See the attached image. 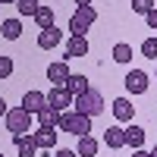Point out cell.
Masks as SVG:
<instances>
[{
    "mask_svg": "<svg viewBox=\"0 0 157 157\" xmlns=\"http://www.w3.org/2000/svg\"><path fill=\"white\" fill-rule=\"evenodd\" d=\"M54 19H57V13H54V6H38V13H35V22H38V29H54Z\"/></svg>",
    "mask_w": 157,
    "mask_h": 157,
    "instance_id": "cell-16",
    "label": "cell"
},
{
    "mask_svg": "<svg viewBox=\"0 0 157 157\" xmlns=\"http://www.w3.org/2000/svg\"><path fill=\"white\" fill-rule=\"evenodd\" d=\"M32 138H35V145L38 148H44V151H50V148H54L57 145V129H38V132H32Z\"/></svg>",
    "mask_w": 157,
    "mask_h": 157,
    "instance_id": "cell-12",
    "label": "cell"
},
{
    "mask_svg": "<svg viewBox=\"0 0 157 157\" xmlns=\"http://www.w3.org/2000/svg\"><path fill=\"white\" fill-rule=\"evenodd\" d=\"M72 107H75V113H82V116H101V113H104V98H101V91L88 88L85 94L75 98Z\"/></svg>",
    "mask_w": 157,
    "mask_h": 157,
    "instance_id": "cell-2",
    "label": "cell"
},
{
    "mask_svg": "<svg viewBox=\"0 0 157 157\" xmlns=\"http://www.w3.org/2000/svg\"><path fill=\"white\" fill-rule=\"evenodd\" d=\"M38 123H41L44 129H57V126H60V110H54V107H44L41 113H38Z\"/></svg>",
    "mask_w": 157,
    "mask_h": 157,
    "instance_id": "cell-18",
    "label": "cell"
},
{
    "mask_svg": "<svg viewBox=\"0 0 157 157\" xmlns=\"http://www.w3.org/2000/svg\"><path fill=\"white\" fill-rule=\"evenodd\" d=\"M57 44H63V32L57 29V25H54V29H44L41 35H38V47H41V50H54Z\"/></svg>",
    "mask_w": 157,
    "mask_h": 157,
    "instance_id": "cell-8",
    "label": "cell"
},
{
    "mask_svg": "<svg viewBox=\"0 0 157 157\" xmlns=\"http://www.w3.org/2000/svg\"><path fill=\"white\" fill-rule=\"evenodd\" d=\"M60 129L63 132H69V135H88L91 132V116H82V113H75V110H69V113H60Z\"/></svg>",
    "mask_w": 157,
    "mask_h": 157,
    "instance_id": "cell-3",
    "label": "cell"
},
{
    "mask_svg": "<svg viewBox=\"0 0 157 157\" xmlns=\"http://www.w3.org/2000/svg\"><path fill=\"white\" fill-rule=\"evenodd\" d=\"M0 35H3L6 41H16V38L22 35V22L19 19H6L3 25H0Z\"/></svg>",
    "mask_w": 157,
    "mask_h": 157,
    "instance_id": "cell-20",
    "label": "cell"
},
{
    "mask_svg": "<svg viewBox=\"0 0 157 157\" xmlns=\"http://www.w3.org/2000/svg\"><path fill=\"white\" fill-rule=\"evenodd\" d=\"M13 141H16V154H19V157H35L38 145H35V138H32V135H16Z\"/></svg>",
    "mask_w": 157,
    "mask_h": 157,
    "instance_id": "cell-15",
    "label": "cell"
},
{
    "mask_svg": "<svg viewBox=\"0 0 157 157\" xmlns=\"http://www.w3.org/2000/svg\"><path fill=\"white\" fill-rule=\"evenodd\" d=\"M0 6H3V3H0Z\"/></svg>",
    "mask_w": 157,
    "mask_h": 157,
    "instance_id": "cell-34",
    "label": "cell"
},
{
    "mask_svg": "<svg viewBox=\"0 0 157 157\" xmlns=\"http://www.w3.org/2000/svg\"><path fill=\"white\" fill-rule=\"evenodd\" d=\"M104 141H107V148H113V151L126 148V129H120V126H110L107 132H104Z\"/></svg>",
    "mask_w": 157,
    "mask_h": 157,
    "instance_id": "cell-13",
    "label": "cell"
},
{
    "mask_svg": "<svg viewBox=\"0 0 157 157\" xmlns=\"http://www.w3.org/2000/svg\"><path fill=\"white\" fill-rule=\"evenodd\" d=\"M72 3H75V10H78V6H91V0H72Z\"/></svg>",
    "mask_w": 157,
    "mask_h": 157,
    "instance_id": "cell-29",
    "label": "cell"
},
{
    "mask_svg": "<svg viewBox=\"0 0 157 157\" xmlns=\"http://www.w3.org/2000/svg\"><path fill=\"white\" fill-rule=\"evenodd\" d=\"M113 60H116V63H129V60H132V47L120 41V44L113 47Z\"/></svg>",
    "mask_w": 157,
    "mask_h": 157,
    "instance_id": "cell-21",
    "label": "cell"
},
{
    "mask_svg": "<svg viewBox=\"0 0 157 157\" xmlns=\"http://www.w3.org/2000/svg\"><path fill=\"white\" fill-rule=\"evenodd\" d=\"M0 3H16V0H0Z\"/></svg>",
    "mask_w": 157,
    "mask_h": 157,
    "instance_id": "cell-32",
    "label": "cell"
},
{
    "mask_svg": "<svg viewBox=\"0 0 157 157\" xmlns=\"http://www.w3.org/2000/svg\"><path fill=\"white\" fill-rule=\"evenodd\" d=\"M75 154H78V157H94V154H98V141L91 138V135H82V138H78V145H75Z\"/></svg>",
    "mask_w": 157,
    "mask_h": 157,
    "instance_id": "cell-17",
    "label": "cell"
},
{
    "mask_svg": "<svg viewBox=\"0 0 157 157\" xmlns=\"http://www.w3.org/2000/svg\"><path fill=\"white\" fill-rule=\"evenodd\" d=\"M151 157H157V145H154V148H151Z\"/></svg>",
    "mask_w": 157,
    "mask_h": 157,
    "instance_id": "cell-31",
    "label": "cell"
},
{
    "mask_svg": "<svg viewBox=\"0 0 157 157\" xmlns=\"http://www.w3.org/2000/svg\"><path fill=\"white\" fill-rule=\"evenodd\" d=\"M132 157H151V151H145V148H138V151H135Z\"/></svg>",
    "mask_w": 157,
    "mask_h": 157,
    "instance_id": "cell-28",
    "label": "cell"
},
{
    "mask_svg": "<svg viewBox=\"0 0 157 157\" xmlns=\"http://www.w3.org/2000/svg\"><path fill=\"white\" fill-rule=\"evenodd\" d=\"M85 54H88V41L78 38V35H72L66 41V57H63V60H75V57H85Z\"/></svg>",
    "mask_w": 157,
    "mask_h": 157,
    "instance_id": "cell-11",
    "label": "cell"
},
{
    "mask_svg": "<svg viewBox=\"0 0 157 157\" xmlns=\"http://www.w3.org/2000/svg\"><path fill=\"white\" fill-rule=\"evenodd\" d=\"M72 72H69V66H66V60H60V63H50L47 66V78L54 85H66V78H69Z\"/></svg>",
    "mask_w": 157,
    "mask_h": 157,
    "instance_id": "cell-10",
    "label": "cell"
},
{
    "mask_svg": "<svg viewBox=\"0 0 157 157\" xmlns=\"http://www.w3.org/2000/svg\"><path fill=\"white\" fill-rule=\"evenodd\" d=\"M154 10V0H132V13H141V16H148Z\"/></svg>",
    "mask_w": 157,
    "mask_h": 157,
    "instance_id": "cell-24",
    "label": "cell"
},
{
    "mask_svg": "<svg viewBox=\"0 0 157 157\" xmlns=\"http://www.w3.org/2000/svg\"><path fill=\"white\" fill-rule=\"evenodd\" d=\"M10 75H13V60L0 57V78H10Z\"/></svg>",
    "mask_w": 157,
    "mask_h": 157,
    "instance_id": "cell-25",
    "label": "cell"
},
{
    "mask_svg": "<svg viewBox=\"0 0 157 157\" xmlns=\"http://www.w3.org/2000/svg\"><path fill=\"white\" fill-rule=\"evenodd\" d=\"M94 22H98V10H94V6H78L72 16H69V35L85 38V32H88Z\"/></svg>",
    "mask_w": 157,
    "mask_h": 157,
    "instance_id": "cell-1",
    "label": "cell"
},
{
    "mask_svg": "<svg viewBox=\"0 0 157 157\" xmlns=\"http://www.w3.org/2000/svg\"><path fill=\"white\" fill-rule=\"evenodd\" d=\"M54 157H78V154H75V151H69V148H57V154H54Z\"/></svg>",
    "mask_w": 157,
    "mask_h": 157,
    "instance_id": "cell-27",
    "label": "cell"
},
{
    "mask_svg": "<svg viewBox=\"0 0 157 157\" xmlns=\"http://www.w3.org/2000/svg\"><path fill=\"white\" fill-rule=\"evenodd\" d=\"M110 110H113V116H116L120 123H132V113H135V107H132V101H129V98H116Z\"/></svg>",
    "mask_w": 157,
    "mask_h": 157,
    "instance_id": "cell-9",
    "label": "cell"
},
{
    "mask_svg": "<svg viewBox=\"0 0 157 157\" xmlns=\"http://www.w3.org/2000/svg\"><path fill=\"white\" fill-rule=\"evenodd\" d=\"M22 107L29 110V113H41L47 107V94H41V91H25V98H22Z\"/></svg>",
    "mask_w": 157,
    "mask_h": 157,
    "instance_id": "cell-7",
    "label": "cell"
},
{
    "mask_svg": "<svg viewBox=\"0 0 157 157\" xmlns=\"http://www.w3.org/2000/svg\"><path fill=\"white\" fill-rule=\"evenodd\" d=\"M0 157H6V154H0Z\"/></svg>",
    "mask_w": 157,
    "mask_h": 157,
    "instance_id": "cell-33",
    "label": "cell"
},
{
    "mask_svg": "<svg viewBox=\"0 0 157 157\" xmlns=\"http://www.w3.org/2000/svg\"><path fill=\"white\" fill-rule=\"evenodd\" d=\"M6 113H10V110H6V101L0 98V116H6Z\"/></svg>",
    "mask_w": 157,
    "mask_h": 157,
    "instance_id": "cell-30",
    "label": "cell"
},
{
    "mask_svg": "<svg viewBox=\"0 0 157 157\" xmlns=\"http://www.w3.org/2000/svg\"><path fill=\"white\" fill-rule=\"evenodd\" d=\"M72 104H75V98H72L63 85H54V88H50V94H47V107H54V110L63 113L66 107H72Z\"/></svg>",
    "mask_w": 157,
    "mask_h": 157,
    "instance_id": "cell-6",
    "label": "cell"
},
{
    "mask_svg": "<svg viewBox=\"0 0 157 157\" xmlns=\"http://www.w3.org/2000/svg\"><path fill=\"white\" fill-rule=\"evenodd\" d=\"M16 6H19L22 16H32V19H35V13H38V0H16Z\"/></svg>",
    "mask_w": 157,
    "mask_h": 157,
    "instance_id": "cell-22",
    "label": "cell"
},
{
    "mask_svg": "<svg viewBox=\"0 0 157 157\" xmlns=\"http://www.w3.org/2000/svg\"><path fill=\"white\" fill-rule=\"evenodd\" d=\"M3 120H6V129L13 132V138H16V135H29V132H32V113L25 110V107H13V110L3 116Z\"/></svg>",
    "mask_w": 157,
    "mask_h": 157,
    "instance_id": "cell-4",
    "label": "cell"
},
{
    "mask_svg": "<svg viewBox=\"0 0 157 157\" xmlns=\"http://www.w3.org/2000/svg\"><path fill=\"white\" fill-rule=\"evenodd\" d=\"M123 82H126V91H129V94H145L148 85H151L145 69H129V75L123 78Z\"/></svg>",
    "mask_w": 157,
    "mask_h": 157,
    "instance_id": "cell-5",
    "label": "cell"
},
{
    "mask_svg": "<svg viewBox=\"0 0 157 157\" xmlns=\"http://www.w3.org/2000/svg\"><path fill=\"white\" fill-rule=\"evenodd\" d=\"M63 88H66V91H69L72 98H78V94H85V91H88L91 85H88V78H85V75H78V72H72V75L66 78V85H63Z\"/></svg>",
    "mask_w": 157,
    "mask_h": 157,
    "instance_id": "cell-14",
    "label": "cell"
},
{
    "mask_svg": "<svg viewBox=\"0 0 157 157\" xmlns=\"http://www.w3.org/2000/svg\"><path fill=\"white\" fill-rule=\"evenodd\" d=\"M145 19H148V29H154V32H157V10H151Z\"/></svg>",
    "mask_w": 157,
    "mask_h": 157,
    "instance_id": "cell-26",
    "label": "cell"
},
{
    "mask_svg": "<svg viewBox=\"0 0 157 157\" xmlns=\"http://www.w3.org/2000/svg\"><path fill=\"white\" fill-rule=\"evenodd\" d=\"M141 54L148 60H157V38H145V41H141Z\"/></svg>",
    "mask_w": 157,
    "mask_h": 157,
    "instance_id": "cell-23",
    "label": "cell"
},
{
    "mask_svg": "<svg viewBox=\"0 0 157 157\" xmlns=\"http://www.w3.org/2000/svg\"><path fill=\"white\" fill-rule=\"evenodd\" d=\"M126 145H132V151H138L141 145H145V129L141 126H129L126 129Z\"/></svg>",
    "mask_w": 157,
    "mask_h": 157,
    "instance_id": "cell-19",
    "label": "cell"
}]
</instances>
